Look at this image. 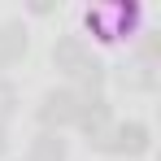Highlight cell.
Instances as JSON below:
<instances>
[{
    "label": "cell",
    "instance_id": "1",
    "mask_svg": "<svg viewBox=\"0 0 161 161\" xmlns=\"http://www.w3.org/2000/svg\"><path fill=\"white\" fill-rule=\"evenodd\" d=\"M53 57H57V70H65L70 79H83V83H92V87L100 83V65L92 61V53L83 48L74 35H65V39L53 48Z\"/></svg>",
    "mask_w": 161,
    "mask_h": 161
},
{
    "label": "cell",
    "instance_id": "2",
    "mask_svg": "<svg viewBox=\"0 0 161 161\" xmlns=\"http://www.w3.org/2000/svg\"><path fill=\"white\" fill-rule=\"evenodd\" d=\"M131 22H135V9H126V4H113V9H92V13H87V26L100 31V39H122Z\"/></svg>",
    "mask_w": 161,
    "mask_h": 161
},
{
    "label": "cell",
    "instance_id": "3",
    "mask_svg": "<svg viewBox=\"0 0 161 161\" xmlns=\"http://www.w3.org/2000/svg\"><path fill=\"white\" fill-rule=\"evenodd\" d=\"M105 148H109V153H126V157H139V153H148V126H139V122L113 126V131L105 135Z\"/></svg>",
    "mask_w": 161,
    "mask_h": 161
},
{
    "label": "cell",
    "instance_id": "4",
    "mask_svg": "<svg viewBox=\"0 0 161 161\" xmlns=\"http://www.w3.org/2000/svg\"><path fill=\"white\" fill-rule=\"evenodd\" d=\"M79 105H83V100L74 96V92H48L39 118H44V126H65V122L79 118Z\"/></svg>",
    "mask_w": 161,
    "mask_h": 161
},
{
    "label": "cell",
    "instance_id": "5",
    "mask_svg": "<svg viewBox=\"0 0 161 161\" xmlns=\"http://www.w3.org/2000/svg\"><path fill=\"white\" fill-rule=\"evenodd\" d=\"M74 122H79L92 139H100V144H105V135H109V105H105V100H83Z\"/></svg>",
    "mask_w": 161,
    "mask_h": 161
},
{
    "label": "cell",
    "instance_id": "6",
    "mask_svg": "<svg viewBox=\"0 0 161 161\" xmlns=\"http://www.w3.org/2000/svg\"><path fill=\"white\" fill-rule=\"evenodd\" d=\"M22 53H26V31L22 26H0V65L18 61Z\"/></svg>",
    "mask_w": 161,
    "mask_h": 161
},
{
    "label": "cell",
    "instance_id": "7",
    "mask_svg": "<svg viewBox=\"0 0 161 161\" xmlns=\"http://www.w3.org/2000/svg\"><path fill=\"white\" fill-rule=\"evenodd\" d=\"M31 161H65V144H61V135L44 131L35 139V148H31Z\"/></svg>",
    "mask_w": 161,
    "mask_h": 161
},
{
    "label": "cell",
    "instance_id": "8",
    "mask_svg": "<svg viewBox=\"0 0 161 161\" xmlns=\"http://www.w3.org/2000/svg\"><path fill=\"white\" fill-rule=\"evenodd\" d=\"M13 100H18V96H13V87H9V83H0V126H4V118L13 113Z\"/></svg>",
    "mask_w": 161,
    "mask_h": 161
}]
</instances>
